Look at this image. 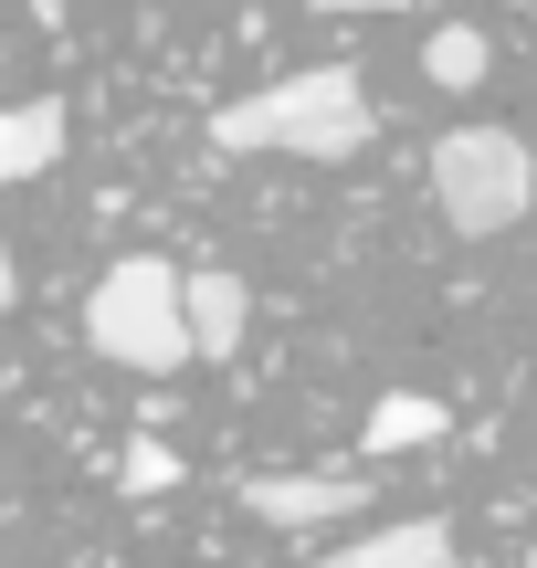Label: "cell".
<instances>
[{
  "instance_id": "cell-10",
  "label": "cell",
  "mask_w": 537,
  "mask_h": 568,
  "mask_svg": "<svg viewBox=\"0 0 537 568\" xmlns=\"http://www.w3.org/2000/svg\"><path fill=\"white\" fill-rule=\"evenodd\" d=\"M116 485H126V495H169V485H180V453H169V443H148V432H138V443L116 453Z\"/></svg>"
},
{
  "instance_id": "cell-11",
  "label": "cell",
  "mask_w": 537,
  "mask_h": 568,
  "mask_svg": "<svg viewBox=\"0 0 537 568\" xmlns=\"http://www.w3.org/2000/svg\"><path fill=\"white\" fill-rule=\"evenodd\" d=\"M11 295H21V274H11V243H0V316H11Z\"/></svg>"
},
{
  "instance_id": "cell-2",
  "label": "cell",
  "mask_w": 537,
  "mask_h": 568,
  "mask_svg": "<svg viewBox=\"0 0 537 568\" xmlns=\"http://www.w3.org/2000/svg\"><path fill=\"white\" fill-rule=\"evenodd\" d=\"M84 337H95V358L138 368V379H169V368H190L201 347H190L180 264H159V253H126V264H105V274H95V295H84Z\"/></svg>"
},
{
  "instance_id": "cell-9",
  "label": "cell",
  "mask_w": 537,
  "mask_h": 568,
  "mask_svg": "<svg viewBox=\"0 0 537 568\" xmlns=\"http://www.w3.org/2000/svg\"><path fill=\"white\" fill-rule=\"evenodd\" d=\"M485 63H496V53H485V32H475V21H443V32L422 42V74H433V84H454V95H464V84H485Z\"/></svg>"
},
{
  "instance_id": "cell-8",
  "label": "cell",
  "mask_w": 537,
  "mask_h": 568,
  "mask_svg": "<svg viewBox=\"0 0 537 568\" xmlns=\"http://www.w3.org/2000/svg\"><path fill=\"white\" fill-rule=\"evenodd\" d=\"M443 432H454V410H443L433 389H379L358 443H369V453H422V443H443Z\"/></svg>"
},
{
  "instance_id": "cell-6",
  "label": "cell",
  "mask_w": 537,
  "mask_h": 568,
  "mask_svg": "<svg viewBox=\"0 0 537 568\" xmlns=\"http://www.w3.org/2000/svg\"><path fill=\"white\" fill-rule=\"evenodd\" d=\"M316 568H464V558H454V537H443L433 516H401V527L348 537V548H337V558H316Z\"/></svg>"
},
{
  "instance_id": "cell-7",
  "label": "cell",
  "mask_w": 537,
  "mask_h": 568,
  "mask_svg": "<svg viewBox=\"0 0 537 568\" xmlns=\"http://www.w3.org/2000/svg\"><path fill=\"white\" fill-rule=\"evenodd\" d=\"M63 159V105L32 95V105H0V190L42 180V169Z\"/></svg>"
},
{
  "instance_id": "cell-4",
  "label": "cell",
  "mask_w": 537,
  "mask_h": 568,
  "mask_svg": "<svg viewBox=\"0 0 537 568\" xmlns=\"http://www.w3.org/2000/svg\"><path fill=\"white\" fill-rule=\"evenodd\" d=\"M369 506V485L358 474H253L243 485V516H264V527H327V516H358Z\"/></svg>"
},
{
  "instance_id": "cell-12",
  "label": "cell",
  "mask_w": 537,
  "mask_h": 568,
  "mask_svg": "<svg viewBox=\"0 0 537 568\" xmlns=\"http://www.w3.org/2000/svg\"><path fill=\"white\" fill-rule=\"evenodd\" d=\"M316 11H401V0H316Z\"/></svg>"
},
{
  "instance_id": "cell-3",
  "label": "cell",
  "mask_w": 537,
  "mask_h": 568,
  "mask_svg": "<svg viewBox=\"0 0 537 568\" xmlns=\"http://www.w3.org/2000/svg\"><path fill=\"white\" fill-rule=\"evenodd\" d=\"M433 201L464 243H496L537 211V148L517 126H443L433 138Z\"/></svg>"
},
{
  "instance_id": "cell-5",
  "label": "cell",
  "mask_w": 537,
  "mask_h": 568,
  "mask_svg": "<svg viewBox=\"0 0 537 568\" xmlns=\"http://www.w3.org/2000/svg\"><path fill=\"white\" fill-rule=\"evenodd\" d=\"M180 305H190V347H201V358H232L243 326H253L243 274H222V264H190V274H180Z\"/></svg>"
},
{
  "instance_id": "cell-1",
  "label": "cell",
  "mask_w": 537,
  "mask_h": 568,
  "mask_svg": "<svg viewBox=\"0 0 537 568\" xmlns=\"http://www.w3.org/2000/svg\"><path fill=\"white\" fill-rule=\"evenodd\" d=\"M211 148H232V159H253V148H274V159H358L369 148V95H358L348 63L274 74L264 95H232L211 116Z\"/></svg>"
}]
</instances>
